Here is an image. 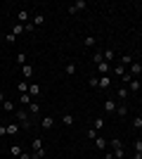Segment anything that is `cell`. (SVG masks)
I'll return each instance as SVG.
<instances>
[{"instance_id": "obj_1", "label": "cell", "mask_w": 142, "mask_h": 159, "mask_svg": "<svg viewBox=\"0 0 142 159\" xmlns=\"http://www.w3.org/2000/svg\"><path fill=\"white\" fill-rule=\"evenodd\" d=\"M14 116H17V121H19V126L24 128V131H28V128H31V114H28L26 109H17V112H14Z\"/></svg>"}, {"instance_id": "obj_2", "label": "cell", "mask_w": 142, "mask_h": 159, "mask_svg": "<svg viewBox=\"0 0 142 159\" xmlns=\"http://www.w3.org/2000/svg\"><path fill=\"white\" fill-rule=\"evenodd\" d=\"M31 143H33V154H31V157H33V159H43V157H45V147H43V138H33Z\"/></svg>"}, {"instance_id": "obj_3", "label": "cell", "mask_w": 142, "mask_h": 159, "mask_svg": "<svg viewBox=\"0 0 142 159\" xmlns=\"http://www.w3.org/2000/svg\"><path fill=\"white\" fill-rule=\"evenodd\" d=\"M85 7H88V2H85V0H76V2H71V5H69V14H78V12H83Z\"/></svg>"}, {"instance_id": "obj_4", "label": "cell", "mask_w": 142, "mask_h": 159, "mask_svg": "<svg viewBox=\"0 0 142 159\" xmlns=\"http://www.w3.org/2000/svg\"><path fill=\"white\" fill-rule=\"evenodd\" d=\"M28 17H31V14H28V10H19V12H17V24L26 26V24H28Z\"/></svg>"}, {"instance_id": "obj_5", "label": "cell", "mask_w": 142, "mask_h": 159, "mask_svg": "<svg viewBox=\"0 0 142 159\" xmlns=\"http://www.w3.org/2000/svg\"><path fill=\"white\" fill-rule=\"evenodd\" d=\"M41 93H43V88L38 86V83H28V95H31V98H41Z\"/></svg>"}, {"instance_id": "obj_6", "label": "cell", "mask_w": 142, "mask_h": 159, "mask_svg": "<svg viewBox=\"0 0 142 159\" xmlns=\"http://www.w3.org/2000/svg\"><path fill=\"white\" fill-rule=\"evenodd\" d=\"M52 126H54V119H52V116H43V119H41V128H43V131H50Z\"/></svg>"}, {"instance_id": "obj_7", "label": "cell", "mask_w": 142, "mask_h": 159, "mask_svg": "<svg viewBox=\"0 0 142 159\" xmlns=\"http://www.w3.org/2000/svg\"><path fill=\"white\" fill-rule=\"evenodd\" d=\"M28 114H31V116H38V114H41V102L31 100V105H28Z\"/></svg>"}, {"instance_id": "obj_8", "label": "cell", "mask_w": 142, "mask_h": 159, "mask_svg": "<svg viewBox=\"0 0 142 159\" xmlns=\"http://www.w3.org/2000/svg\"><path fill=\"white\" fill-rule=\"evenodd\" d=\"M109 69H111L109 62H100V64H97V74H100V76H109Z\"/></svg>"}, {"instance_id": "obj_9", "label": "cell", "mask_w": 142, "mask_h": 159, "mask_svg": "<svg viewBox=\"0 0 142 159\" xmlns=\"http://www.w3.org/2000/svg\"><path fill=\"white\" fill-rule=\"evenodd\" d=\"M130 76H133V79H137V76H140L142 74V64H137V62H133V64H130Z\"/></svg>"}, {"instance_id": "obj_10", "label": "cell", "mask_w": 142, "mask_h": 159, "mask_svg": "<svg viewBox=\"0 0 142 159\" xmlns=\"http://www.w3.org/2000/svg\"><path fill=\"white\" fill-rule=\"evenodd\" d=\"M21 74H24V79H26V81H31V79H33V66L24 64V66H21Z\"/></svg>"}, {"instance_id": "obj_11", "label": "cell", "mask_w": 142, "mask_h": 159, "mask_svg": "<svg viewBox=\"0 0 142 159\" xmlns=\"http://www.w3.org/2000/svg\"><path fill=\"white\" fill-rule=\"evenodd\" d=\"M102 107H104V112H109V114H111V112H116V107H118V105H116L114 100L109 98V100H104V105H102Z\"/></svg>"}, {"instance_id": "obj_12", "label": "cell", "mask_w": 142, "mask_h": 159, "mask_svg": "<svg viewBox=\"0 0 142 159\" xmlns=\"http://www.w3.org/2000/svg\"><path fill=\"white\" fill-rule=\"evenodd\" d=\"M116 98H118V102L123 105V102L128 100V88H126V86H121V88H118V93H116Z\"/></svg>"}, {"instance_id": "obj_13", "label": "cell", "mask_w": 142, "mask_h": 159, "mask_svg": "<svg viewBox=\"0 0 142 159\" xmlns=\"http://www.w3.org/2000/svg\"><path fill=\"white\" fill-rule=\"evenodd\" d=\"M95 145H97V150H104V152L109 150V147H107V138H102V135L95 138Z\"/></svg>"}, {"instance_id": "obj_14", "label": "cell", "mask_w": 142, "mask_h": 159, "mask_svg": "<svg viewBox=\"0 0 142 159\" xmlns=\"http://www.w3.org/2000/svg\"><path fill=\"white\" fill-rule=\"evenodd\" d=\"M102 57H104V62H109V64L116 60V55H114V50H111V48H107V50L102 52Z\"/></svg>"}, {"instance_id": "obj_15", "label": "cell", "mask_w": 142, "mask_h": 159, "mask_svg": "<svg viewBox=\"0 0 142 159\" xmlns=\"http://www.w3.org/2000/svg\"><path fill=\"white\" fill-rule=\"evenodd\" d=\"M140 88H142V83H140L137 79H133V81L128 83V90H130V93H140Z\"/></svg>"}, {"instance_id": "obj_16", "label": "cell", "mask_w": 142, "mask_h": 159, "mask_svg": "<svg viewBox=\"0 0 142 159\" xmlns=\"http://www.w3.org/2000/svg\"><path fill=\"white\" fill-rule=\"evenodd\" d=\"M19 131H21V126H19V124H17V121L7 126V135H17V133H19Z\"/></svg>"}, {"instance_id": "obj_17", "label": "cell", "mask_w": 142, "mask_h": 159, "mask_svg": "<svg viewBox=\"0 0 142 159\" xmlns=\"http://www.w3.org/2000/svg\"><path fill=\"white\" fill-rule=\"evenodd\" d=\"M109 86H111L109 76H100V86H97V88H102V90H109Z\"/></svg>"}, {"instance_id": "obj_18", "label": "cell", "mask_w": 142, "mask_h": 159, "mask_svg": "<svg viewBox=\"0 0 142 159\" xmlns=\"http://www.w3.org/2000/svg\"><path fill=\"white\" fill-rule=\"evenodd\" d=\"M93 128H95V131H102V128H104V119H102V116L93 119Z\"/></svg>"}, {"instance_id": "obj_19", "label": "cell", "mask_w": 142, "mask_h": 159, "mask_svg": "<svg viewBox=\"0 0 142 159\" xmlns=\"http://www.w3.org/2000/svg\"><path fill=\"white\" fill-rule=\"evenodd\" d=\"M21 152H24V150H21V145H12V147H10V154H12L14 159H19Z\"/></svg>"}, {"instance_id": "obj_20", "label": "cell", "mask_w": 142, "mask_h": 159, "mask_svg": "<svg viewBox=\"0 0 142 159\" xmlns=\"http://www.w3.org/2000/svg\"><path fill=\"white\" fill-rule=\"evenodd\" d=\"M83 45H88V48L97 45V38H95V36H85V38H83Z\"/></svg>"}, {"instance_id": "obj_21", "label": "cell", "mask_w": 142, "mask_h": 159, "mask_svg": "<svg viewBox=\"0 0 142 159\" xmlns=\"http://www.w3.org/2000/svg\"><path fill=\"white\" fill-rule=\"evenodd\" d=\"M62 124L64 126H74V116L71 114H62Z\"/></svg>"}, {"instance_id": "obj_22", "label": "cell", "mask_w": 142, "mask_h": 159, "mask_svg": "<svg viewBox=\"0 0 142 159\" xmlns=\"http://www.w3.org/2000/svg\"><path fill=\"white\" fill-rule=\"evenodd\" d=\"M21 33H24V26H21V24H14V26H12V36H14V38H19Z\"/></svg>"}, {"instance_id": "obj_23", "label": "cell", "mask_w": 142, "mask_h": 159, "mask_svg": "<svg viewBox=\"0 0 142 159\" xmlns=\"http://www.w3.org/2000/svg\"><path fill=\"white\" fill-rule=\"evenodd\" d=\"M43 21H45V14H36L33 17V26H43Z\"/></svg>"}, {"instance_id": "obj_24", "label": "cell", "mask_w": 142, "mask_h": 159, "mask_svg": "<svg viewBox=\"0 0 142 159\" xmlns=\"http://www.w3.org/2000/svg\"><path fill=\"white\" fill-rule=\"evenodd\" d=\"M31 100H33V98H31V95H28V93H21V98H19V102H24V105H31Z\"/></svg>"}, {"instance_id": "obj_25", "label": "cell", "mask_w": 142, "mask_h": 159, "mask_svg": "<svg viewBox=\"0 0 142 159\" xmlns=\"http://www.w3.org/2000/svg\"><path fill=\"white\" fill-rule=\"evenodd\" d=\"M116 114H118V116H126V114H128V107H126V105H118V107H116Z\"/></svg>"}, {"instance_id": "obj_26", "label": "cell", "mask_w": 142, "mask_h": 159, "mask_svg": "<svg viewBox=\"0 0 142 159\" xmlns=\"http://www.w3.org/2000/svg\"><path fill=\"white\" fill-rule=\"evenodd\" d=\"M114 74H116V76H118V79H121L123 74H126V66H121V64H116V66H114Z\"/></svg>"}, {"instance_id": "obj_27", "label": "cell", "mask_w": 142, "mask_h": 159, "mask_svg": "<svg viewBox=\"0 0 142 159\" xmlns=\"http://www.w3.org/2000/svg\"><path fill=\"white\" fill-rule=\"evenodd\" d=\"M17 88H19V93H28V81H21V83H17Z\"/></svg>"}, {"instance_id": "obj_28", "label": "cell", "mask_w": 142, "mask_h": 159, "mask_svg": "<svg viewBox=\"0 0 142 159\" xmlns=\"http://www.w3.org/2000/svg\"><path fill=\"white\" fill-rule=\"evenodd\" d=\"M128 64H133V57H130V55H123L121 57V66H128Z\"/></svg>"}, {"instance_id": "obj_29", "label": "cell", "mask_w": 142, "mask_h": 159, "mask_svg": "<svg viewBox=\"0 0 142 159\" xmlns=\"http://www.w3.org/2000/svg\"><path fill=\"white\" fill-rule=\"evenodd\" d=\"M133 128H135V131L142 128V116H135V119H133Z\"/></svg>"}, {"instance_id": "obj_30", "label": "cell", "mask_w": 142, "mask_h": 159, "mask_svg": "<svg viewBox=\"0 0 142 159\" xmlns=\"http://www.w3.org/2000/svg\"><path fill=\"white\" fill-rule=\"evenodd\" d=\"M2 109H5V112H14V102H2Z\"/></svg>"}, {"instance_id": "obj_31", "label": "cell", "mask_w": 142, "mask_h": 159, "mask_svg": "<svg viewBox=\"0 0 142 159\" xmlns=\"http://www.w3.org/2000/svg\"><path fill=\"white\" fill-rule=\"evenodd\" d=\"M64 71H67L69 76H74V74H76V64H67V66H64Z\"/></svg>"}, {"instance_id": "obj_32", "label": "cell", "mask_w": 142, "mask_h": 159, "mask_svg": "<svg viewBox=\"0 0 142 159\" xmlns=\"http://www.w3.org/2000/svg\"><path fill=\"white\" fill-rule=\"evenodd\" d=\"M97 135H100V131H95V128L90 126V128H88V138H90V140H95Z\"/></svg>"}, {"instance_id": "obj_33", "label": "cell", "mask_w": 142, "mask_h": 159, "mask_svg": "<svg viewBox=\"0 0 142 159\" xmlns=\"http://www.w3.org/2000/svg\"><path fill=\"white\" fill-rule=\"evenodd\" d=\"M100 86V76H90V88H97Z\"/></svg>"}, {"instance_id": "obj_34", "label": "cell", "mask_w": 142, "mask_h": 159, "mask_svg": "<svg viewBox=\"0 0 142 159\" xmlns=\"http://www.w3.org/2000/svg\"><path fill=\"white\" fill-rule=\"evenodd\" d=\"M17 62H19L21 66L26 64V52H19V55H17Z\"/></svg>"}, {"instance_id": "obj_35", "label": "cell", "mask_w": 142, "mask_h": 159, "mask_svg": "<svg viewBox=\"0 0 142 159\" xmlns=\"http://www.w3.org/2000/svg\"><path fill=\"white\" fill-rule=\"evenodd\" d=\"M93 62H95V64H100V62H104V57H102V52H95V55H93Z\"/></svg>"}, {"instance_id": "obj_36", "label": "cell", "mask_w": 142, "mask_h": 159, "mask_svg": "<svg viewBox=\"0 0 142 159\" xmlns=\"http://www.w3.org/2000/svg\"><path fill=\"white\" fill-rule=\"evenodd\" d=\"M130 81H133V76H130V74H123V76H121V83H130Z\"/></svg>"}, {"instance_id": "obj_37", "label": "cell", "mask_w": 142, "mask_h": 159, "mask_svg": "<svg viewBox=\"0 0 142 159\" xmlns=\"http://www.w3.org/2000/svg\"><path fill=\"white\" fill-rule=\"evenodd\" d=\"M2 135H7V126L5 124H0V138H2Z\"/></svg>"}, {"instance_id": "obj_38", "label": "cell", "mask_w": 142, "mask_h": 159, "mask_svg": "<svg viewBox=\"0 0 142 159\" xmlns=\"http://www.w3.org/2000/svg\"><path fill=\"white\" fill-rule=\"evenodd\" d=\"M135 152H142V140H135Z\"/></svg>"}, {"instance_id": "obj_39", "label": "cell", "mask_w": 142, "mask_h": 159, "mask_svg": "<svg viewBox=\"0 0 142 159\" xmlns=\"http://www.w3.org/2000/svg\"><path fill=\"white\" fill-rule=\"evenodd\" d=\"M104 159H116V157H114V152H111V150H107V152H104Z\"/></svg>"}, {"instance_id": "obj_40", "label": "cell", "mask_w": 142, "mask_h": 159, "mask_svg": "<svg viewBox=\"0 0 142 159\" xmlns=\"http://www.w3.org/2000/svg\"><path fill=\"white\" fill-rule=\"evenodd\" d=\"M19 159H33V157H31L28 152H21V154H19Z\"/></svg>"}, {"instance_id": "obj_41", "label": "cell", "mask_w": 142, "mask_h": 159, "mask_svg": "<svg viewBox=\"0 0 142 159\" xmlns=\"http://www.w3.org/2000/svg\"><path fill=\"white\" fill-rule=\"evenodd\" d=\"M133 159H142V152H135V154H133Z\"/></svg>"}, {"instance_id": "obj_42", "label": "cell", "mask_w": 142, "mask_h": 159, "mask_svg": "<svg viewBox=\"0 0 142 159\" xmlns=\"http://www.w3.org/2000/svg\"><path fill=\"white\" fill-rule=\"evenodd\" d=\"M0 102H5V93L2 90H0Z\"/></svg>"}, {"instance_id": "obj_43", "label": "cell", "mask_w": 142, "mask_h": 159, "mask_svg": "<svg viewBox=\"0 0 142 159\" xmlns=\"http://www.w3.org/2000/svg\"><path fill=\"white\" fill-rule=\"evenodd\" d=\"M12 159H14V157H12Z\"/></svg>"}]
</instances>
